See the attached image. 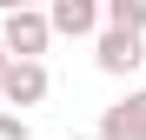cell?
<instances>
[{
	"label": "cell",
	"instance_id": "1",
	"mask_svg": "<svg viewBox=\"0 0 146 140\" xmlns=\"http://www.w3.org/2000/svg\"><path fill=\"white\" fill-rule=\"evenodd\" d=\"M0 40L13 47V60H40L46 47H53V20H46L40 7H27V13H7V20H0Z\"/></svg>",
	"mask_w": 146,
	"mask_h": 140
},
{
	"label": "cell",
	"instance_id": "2",
	"mask_svg": "<svg viewBox=\"0 0 146 140\" xmlns=\"http://www.w3.org/2000/svg\"><path fill=\"white\" fill-rule=\"evenodd\" d=\"M93 54H100V74H133V67L146 60V33H119V27H106Z\"/></svg>",
	"mask_w": 146,
	"mask_h": 140
},
{
	"label": "cell",
	"instance_id": "3",
	"mask_svg": "<svg viewBox=\"0 0 146 140\" xmlns=\"http://www.w3.org/2000/svg\"><path fill=\"white\" fill-rule=\"evenodd\" d=\"M46 20H53V33L86 40V33H100V0H46Z\"/></svg>",
	"mask_w": 146,
	"mask_h": 140
},
{
	"label": "cell",
	"instance_id": "4",
	"mask_svg": "<svg viewBox=\"0 0 146 140\" xmlns=\"http://www.w3.org/2000/svg\"><path fill=\"white\" fill-rule=\"evenodd\" d=\"M0 93H7L13 107H40L46 100V67L40 60H13L7 74H0Z\"/></svg>",
	"mask_w": 146,
	"mask_h": 140
},
{
	"label": "cell",
	"instance_id": "5",
	"mask_svg": "<svg viewBox=\"0 0 146 140\" xmlns=\"http://www.w3.org/2000/svg\"><path fill=\"white\" fill-rule=\"evenodd\" d=\"M100 133H113V140H146V93H133V100H119L106 120H100Z\"/></svg>",
	"mask_w": 146,
	"mask_h": 140
},
{
	"label": "cell",
	"instance_id": "6",
	"mask_svg": "<svg viewBox=\"0 0 146 140\" xmlns=\"http://www.w3.org/2000/svg\"><path fill=\"white\" fill-rule=\"evenodd\" d=\"M106 27H119V33H146V0H106Z\"/></svg>",
	"mask_w": 146,
	"mask_h": 140
},
{
	"label": "cell",
	"instance_id": "7",
	"mask_svg": "<svg viewBox=\"0 0 146 140\" xmlns=\"http://www.w3.org/2000/svg\"><path fill=\"white\" fill-rule=\"evenodd\" d=\"M0 140H27V120L20 113H0Z\"/></svg>",
	"mask_w": 146,
	"mask_h": 140
},
{
	"label": "cell",
	"instance_id": "8",
	"mask_svg": "<svg viewBox=\"0 0 146 140\" xmlns=\"http://www.w3.org/2000/svg\"><path fill=\"white\" fill-rule=\"evenodd\" d=\"M7 67H13V47H7V40H0V74H7Z\"/></svg>",
	"mask_w": 146,
	"mask_h": 140
},
{
	"label": "cell",
	"instance_id": "9",
	"mask_svg": "<svg viewBox=\"0 0 146 140\" xmlns=\"http://www.w3.org/2000/svg\"><path fill=\"white\" fill-rule=\"evenodd\" d=\"M27 7H40V0H27Z\"/></svg>",
	"mask_w": 146,
	"mask_h": 140
}]
</instances>
